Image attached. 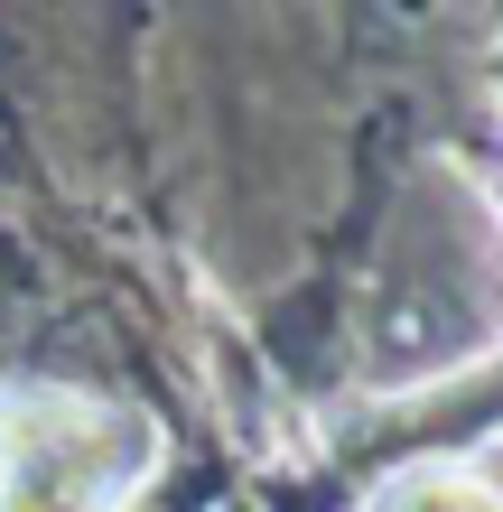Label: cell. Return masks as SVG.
<instances>
[{"instance_id":"1","label":"cell","mask_w":503,"mask_h":512,"mask_svg":"<svg viewBox=\"0 0 503 512\" xmlns=\"http://www.w3.org/2000/svg\"><path fill=\"white\" fill-rule=\"evenodd\" d=\"M373 512H503L485 485H466V475H410V485H392Z\"/></svg>"}]
</instances>
